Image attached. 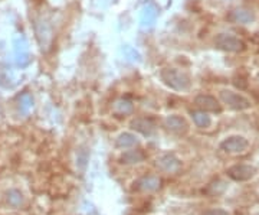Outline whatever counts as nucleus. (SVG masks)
Returning <instances> with one entry per match:
<instances>
[{
	"label": "nucleus",
	"mask_w": 259,
	"mask_h": 215,
	"mask_svg": "<svg viewBox=\"0 0 259 215\" xmlns=\"http://www.w3.org/2000/svg\"><path fill=\"white\" fill-rule=\"evenodd\" d=\"M160 78L164 84L179 93H186L192 88V78L190 75L177 69V68H164L160 73Z\"/></svg>",
	"instance_id": "nucleus-1"
},
{
	"label": "nucleus",
	"mask_w": 259,
	"mask_h": 215,
	"mask_svg": "<svg viewBox=\"0 0 259 215\" xmlns=\"http://www.w3.org/2000/svg\"><path fill=\"white\" fill-rule=\"evenodd\" d=\"M221 98H222L223 103L226 104L229 109L238 110V112L248 110L252 105L248 97H245L243 94L236 93V91H232V90H222L221 91Z\"/></svg>",
	"instance_id": "nucleus-2"
},
{
	"label": "nucleus",
	"mask_w": 259,
	"mask_h": 215,
	"mask_svg": "<svg viewBox=\"0 0 259 215\" xmlns=\"http://www.w3.org/2000/svg\"><path fill=\"white\" fill-rule=\"evenodd\" d=\"M35 33H36V39L40 49L45 52L49 51V48L52 45V39H54V32H52L51 25L45 19L40 18L35 22Z\"/></svg>",
	"instance_id": "nucleus-3"
},
{
	"label": "nucleus",
	"mask_w": 259,
	"mask_h": 215,
	"mask_svg": "<svg viewBox=\"0 0 259 215\" xmlns=\"http://www.w3.org/2000/svg\"><path fill=\"white\" fill-rule=\"evenodd\" d=\"M13 52H15V61L20 68H26L32 62L29 44L25 37H16L13 39Z\"/></svg>",
	"instance_id": "nucleus-4"
},
{
	"label": "nucleus",
	"mask_w": 259,
	"mask_h": 215,
	"mask_svg": "<svg viewBox=\"0 0 259 215\" xmlns=\"http://www.w3.org/2000/svg\"><path fill=\"white\" fill-rule=\"evenodd\" d=\"M214 45L226 52H241L245 49V42L232 33H219L214 39Z\"/></svg>",
	"instance_id": "nucleus-5"
},
{
	"label": "nucleus",
	"mask_w": 259,
	"mask_h": 215,
	"mask_svg": "<svg viewBox=\"0 0 259 215\" xmlns=\"http://www.w3.org/2000/svg\"><path fill=\"white\" fill-rule=\"evenodd\" d=\"M255 173H256V168L252 165H245V163L235 165V166L228 169V176L233 181H236V182L249 181L255 176Z\"/></svg>",
	"instance_id": "nucleus-6"
},
{
	"label": "nucleus",
	"mask_w": 259,
	"mask_h": 215,
	"mask_svg": "<svg viewBox=\"0 0 259 215\" xmlns=\"http://www.w3.org/2000/svg\"><path fill=\"white\" fill-rule=\"evenodd\" d=\"M249 141L243 136H231L221 143V149L226 153H243L248 149Z\"/></svg>",
	"instance_id": "nucleus-7"
},
{
	"label": "nucleus",
	"mask_w": 259,
	"mask_h": 215,
	"mask_svg": "<svg viewBox=\"0 0 259 215\" xmlns=\"http://www.w3.org/2000/svg\"><path fill=\"white\" fill-rule=\"evenodd\" d=\"M164 126L168 131L175 133L177 136H185L189 131V123L186 122L185 117L177 116V114H170L164 120Z\"/></svg>",
	"instance_id": "nucleus-8"
},
{
	"label": "nucleus",
	"mask_w": 259,
	"mask_h": 215,
	"mask_svg": "<svg viewBox=\"0 0 259 215\" xmlns=\"http://www.w3.org/2000/svg\"><path fill=\"white\" fill-rule=\"evenodd\" d=\"M194 104L202 110V112H210V113H221L222 112V105L219 101L209 94H200L194 98Z\"/></svg>",
	"instance_id": "nucleus-9"
},
{
	"label": "nucleus",
	"mask_w": 259,
	"mask_h": 215,
	"mask_svg": "<svg viewBox=\"0 0 259 215\" xmlns=\"http://www.w3.org/2000/svg\"><path fill=\"white\" fill-rule=\"evenodd\" d=\"M157 166L163 172H167V173H176L182 168V162L179 160L176 155L173 153H167V155H163L157 159Z\"/></svg>",
	"instance_id": "nucleus-10"
},
{
	"label": "nucleus",
	"mask_w": 259,
	"mask_h": 215,
	"mask_svg": "<svg viewBox=\"0 0 259 215\" xmlns=\"http://www.w3.org/2000/svg\"><path fill=\"white\" fill-rule=\"evenodd\" d=\"M158 16V9L156 8V5L148 3L147 6H144L141 10V16H140V23L143 29H151L154 26L156 20Z\"/></svg>",
	"instance_id": "nucleus-11"
},
{
	"label": "nucleus",
	"mask_w": 259,
	"mask_h": 215,
	"mask_svg": "<svg viewBox=\"0 0 259 215\" xmlns=\"http://www.w3.org/2000/svg\"><path fill=\"white\" fill-rule=\"evenodd\" d=\"M130 126H131L133 130L139 131L143 136H147V137L153 136L154 131H156V124L151 122L150 119H146V117H137V119H134Z\"/></svg>",
	"instance_id": "nucleus-12"
},
{
	"label": "nucleus",
	"mask_w": 259,
	"mask_h": 215,
	"mask_svg": "<svg viewBox=\"0 0 259 215\" xmlns=\"http://www.w3.org/2000/svg\"><path fill=\"white\" fill-rule=\"evenodd\" d=\"M161 187V179L156 175H147L137 181V188L143 192H156Z\"/></svg>",
	"instance_id": "nucleus-13"
},
{
	"label": "nucleus",
	"mask_w": 259,
	"mask_h": 215,
	"mask_svg": "<svg viewBox=\"0 0 259 215\" xmlns=\"http://www.w3.org/2000/svg\"><path fill=\"white\" fill-rule=\"evenodd\" d=\"M231 19L236 23L248 25V23H252L255 20V13L250 9H246V8H239V9H235L232 12Z\"/></svg>",
	"instance_id": "nucleus-14"
},
{
	"label": "nucleus",
	"mask_w": 259,
	"mask_h": 215,
	"mask_svg": "<svg viewBox=\"0 0 259 215\" xmlns=\"http://www.w3.org/2000/svg\"><path fill=\"white\" fill-rule=\"evenodd\" d=\"M137 145H139L137 136L133 134V133H128V131L121 133L120 136L117 137V140H115V146H117L118 149H133V148H136Z\"/></svg>",
	"instance_id": "nucleus-15"
},
{
	"label": "nucleus",
	"mask_w": 259,
	"mask_h": 215,
	"mask_svg": "<svg viewBox=\"0 0 259 215\" xmlns=\"http://www.w3.org/2000/svg\"><path fill=\"white\" fill-rule=\"evenodd\" d=\"M16 75L8 65H0V85L3 88H12L16 85Z\"/></svg>",
	"instance_id": "nucleus-16"
},
{
	"label": "nucleus",
	"mask_w": 259,
	"mask_h": 215,
	"mask_svg": "<svg viewBox=\"0 0 259 215\" xmlns=\"http://www.w3.org/2000/svg\"><path fill=\"white\" fill-rule=\"evenodd\" d=\"M5 199H6V204L10 208H20V206L25 204V197H23L22 191H19L16 188L9 189L6 192V195H5Z\"/></svg>",
	"instance_id": "nucleus-17"
},
{
	"label": "nucleus",
	"mask_w": 259,
	"mask_h": 215,
	"mask_svg": "<svg viewBox=\"0 0 259 215\" xmlns=\"http://www.w3.org/2000/svg\"><path fill=\"white\" fill-rule=\"evenodd\" d=\"M146 159V155L141 152V150H127V152H124L122 153V156H121V163H124V165H137V163H141V162H144Z\"/></svg>",
	"instance_id": "nucleus-18"
},
{
	"label": "nucleus",
	"mask_w": 259,
	"mask_h": 215,
	"mask_svg": "<svg viewBox=\"0 0 259 215\" xmlns=\"http://www.w3.org/2000/svg\"><path fill=\"white\" fill-rule=\"evenodd\" d=\"M35 105V100L30 93H22L18 97V110L20 114H29Z\"/></svg>",
	"instance_id": "nucleus-19"
},
{
	"label": "nucleus",
	"mask_w": 259,
	"mask_h": 215,
	"mask_svg": "<svg viewBox=\"0 0 259 215\" xmlns=\"http://www.w3.org/2000/svg\"><path fill=\"white\" fill-rule=\"evenodd\" d=\"M190 116H192V119H193V123L199 127V129H207V127H210V124H212V119H210V116L206 112L197 110V112L190 113Z\"/></svg>",
	"instance_id": "nucleus-20"
},
{
	"label": "nucleus",
	"mask_w": 259,
	"mask_h": 215,
	"mask_svg": "<svg viewBox=\"0 0 259 215\" xmlns=\"http://www.w3.org/2000/svg\"><path fill=\"white\" fill-rule=\"evenodd\" d=\"M114 112L121 116H127L134 112V104L131 103L128 98H120L114 103Z\"/></svg>",
	"instance_id": "nucleus-21"
},
{
	"label": "nucleus",
	"mask_w": 259,
	"mask_h": 215,
	"mask_svg": "<svg viewBox=\"0 0 259 215\" xmlns=\"http://www.w3.org/2000/svg\"><path fill=\"white\" fill-rule=\"evenodd\" d=\"M88 160H90L88 150L87 149L78 150V153H76V165H78V168L81 169V170H85Z\"/></svg>",
	"instance_id": "nucleus-22"
},
{
	"label": "nucleus",
	"mask_w": 259,
	"mask_h": 215,
	"mask_svg": "<svg viewBox=\"0 0 259 215\" xmlns=\"http://www.w3.org/2000/svg\"><path fill=\"white\" fill-rule=\"evenodd\" d=\"M122 52H124L125 59H127V61H130V62H139L140 59H141V55L139 54V51H136L134 48L124 47Z\"/></svg>",
	"instance_id": "nucleus-23"
},
{
	"label": "nucleus",
	"mask_w": 259,
	"mask_h": 215,
	"mask_svg": "<svg viewBox=\"0 0 259 215\" xmlns=\"http://www.w3.org/2000/svg\"><path fill=\"white\" fill-rule=\"evenodd\" d=\"M202 215H231L228 211H225L222 208H213V209H207L204 211Z\"/></svg>",
	"instance_id": "nucleus-24"
},
{
	"label": "nucleus",
	"mask_w": 259,
	"mask_h": 215,
	"mask_svg": "<svg viewBox=\"0 0 259 215\" xmlns=\"http://www.w3.org/2000/svg\"><path fill=\"white\" fill-rule=\"evenodd\" d=\"M0 116H2V110H0Z\"/></svg>",
	"instance_id": "nucleus-25"
},
{
	"label": "nucleus",
	"mask_w": 259,
	"mask_h": 215,
	"mask_svg": "<svg viewBox=\"0 0 259 215\" xmlns=\"http://www.w3.org/2000/svg\"><path fill=\"white\" fill-rule=\"evenodd\" d=\"M258 78H259V75H258Z\"/></svg>",
	"instance_id": "nucleus-26"
}]
</instances>
